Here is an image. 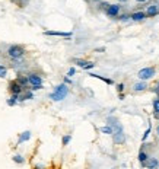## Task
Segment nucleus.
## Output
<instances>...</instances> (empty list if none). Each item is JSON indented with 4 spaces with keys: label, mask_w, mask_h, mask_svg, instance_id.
<instances>
[{
    "label": "nucleus",
    "mask_w": 159,
    "mask_h": 169,
    "mask_svg": "<svg viewBox=\"0 0 159 169\" xmlns=\"http://www.w3.org/2000/svg\"><path fill=\"white\" fill-rule=\"evenodd\" d=\"M44 35H54V37H64V38H70L72 32H60V31H45Z\"/></svg>",
    "instance_id": "12"
},
{
    "label": "nucleus",
    "mask_w": 159,
    "mask_h": 169,
    "mask_svg": "<svg viewBox=\"0 0 159 169\" xmlns=\"http://www.w3.org/2000/svg\"><path fill=\"white\" fill-rule=\"evenodd\" d=\"M117 91L120 93H123V91H124V83H118L117 84Z\"/></svg>",
    "instance_id": "29"
},
{
    "label": "nucleus",
    "mask_w": 159,
    "mask_h": 169,
    "mask_svg": "<svg viewBox=\"0 0 159 169\" xmlns=\"http://www.w3.org/2000/svg\"><path fill=\"white\" fill-rule=\"evenodd\" d=\"M93 67H95V63H93V61H89V63L85 66L83 70H91V69H93Z\"/></svg>",
    "instance_id": "27"
},
{
    "label": "nucleus",
    "mask_w": 159,
    "mask_h": 169,
    "mask_svg": "<svg viewBox=\"0 0 159 169\" xmlns=\"http://www.w3.org/2000/svg\"><path fill=\"white\" fill-rule=\"evenodd\" d=\"M18 83L21 84V86H22V88H26V84L29 83V80H28V77H24V76H21L19 77V79H18L16 80Z\"/></svg>",
    "instance_id": "22"
},
{
    "label": "nucleus",
    "mask_w": 159,
    "mask_h": 169,
    "mask_svg": "<svg viewBox=\"0 0 159 169\" xmlns=\"http://www.w3.org/2000/svg\"><path fill=\"white\" fill-rule=\"evenodd\" d=\"M151 131H152V127H151V124H149V127H148V130H146V131H144V134L142 136V142H143V143H144V142H146V139L149 137V134H151Z\"/></svg>",
    "instance_id": "25"
},
{
    "label": "nucleus",
    "mask_w": 159,
    "mask_h": 169,
    "mask_svg": "<svg viewBox=\"0 0 159 169\" xmlns=\"http://www.w3.org/2000/svg\"><path fill=\"white\" fill-rule=\"evenodd\" d=\"M64 83H66V84H70V83H72L70 77H64Z\"/></svg>",
    "instance_id": "32"
},
{
    "label": "nucleus",
    "mask_w": 159,
    "mask_h": 169,
    "mask_svg": "<svg viewBox=\"0 0 159 169\" xmlns=\"http://www.w3.org/2000/svg\"><path fill=\"white\" fill-rule=\"evenodd\" d=\"M9 86H10L9 89H10V92H12V95H18V96H19L21 93L24 92V88H22L21 84L18 83V82H12V83L9 84Z\"/></svg>",
    "instance_id": "8"
},
{
    "label": "nucleus",
    "mask_w": 159,
    "mask_h": 169,
    "mask_svg": "<svg viewBox=\"0 0 159 169\" xmlns=\"http://www.w3.org/2000/svg\"><path fill=\"white\" fill-rule=\"evenodd\" d=\"M158 169H159V168H158Z\"/></svg>",
    "instance_id": "40"
},
{
    "label": "nucleus",
    "mask_w": 159,
    "mask_h": 169,
    "mask_svg": "<svg viewBox=\"0 0 159 169\" xmlns=\"http://www.w3.org/2000/svg\"><path fill=\"white\" fill-rule=\"evenodd\" d=\"M73 63H75V64H77L79 67L85 69V66H86L89 61H86V60H80V59H75V60H73Z\"/></svg>",
    "instance_id": "21"
},
{
    "label": "nucleus",
    "mask_w": 159,
    "mask_h": 169,
    "mask_svg": "<svg viewBox=\"0 0 159 169\" xmlns=\"http://www.w3.org/2000/svg\"><path fill=\"white\" fill-rule=\"evenodd\" d=\"M143 168H146V169H158L159 168L158 158H152V156H149V159L143 163Z\"/></svg>",
    "instance_id": "6"
},
{
    "label": "nucleus",
    "mask_w": 159,
    "mask_h": 169,
    "mask_svg": "<svg viewBox=\"0 0 159 169\" xmlns=\"http://www.w3.org/2000/svg\"><path fill=\"white\" fill-rule=\"evenodd\" d=\"M89 76L95 77V79H99V80H102V82H105L107 84H114V80H112V79H107V77H102V76H99V75H93V73H91Z\"/></svg>",
    "instance_id": "15"
},
{
    "label": "nucleus",
    "mask_w": 159,
    "mask_h": 169,
    "mask_svg": "<svg viewBox=\"0 0 159 169\" xmlns=\"http://www.w3.org/2000/svg\"><path fill=\"white\" fill-rule=\"evenodd\" d=\"M155 93L159 96V82H158V84H156V88H155Z\"/></svg>",
    "instance_id": "33"
},
{
    "label": "nucleus",
    "mask_w": 159,
    "mask_h": 169,
    "mask_svg": "<svg viewBox=\"0 0 159 169\" xmlns=\"http://www.w3.org/2000/svg\"><path fill=\"white\" fill-rule=\"evenodd\" d=\"M99 131L102 133V134H114V128L112 127H109V126H104V127H101L99 128Z\"/></svg>",
    "instance_id": "16"
},
{
    "label": "nucleus",
    "mask_w": 159,
    "mask_h": 169,
    "mask_svg": "<svg viewBox=\"0 0 159 169\" xmlns=\"http://www.w3.org/2000/svg\"><path fill=\"white\" fill-rule=\"evenodd\" d=\"M75 73H76V69L75 67H70V69H69V72H67V76H73Z\"/></svg>",
    "instance_id": "30"
},
{
    "label": "nucleus",
    "mask_w": 159,
    "mask_h": 169,
    "mask_svg": "<svg viewBox=\"0 0 159 169\" xmlns=\"http://www.w3.org/2000/svg\"><path fill=\"white\" fill-rule=\"evenodd\" d=\"M28 80H29V83L32 84V86H38V84H42L41 76H38V75H34V73L28 76Z\"/></svg>",
    "instance_id": "11"
},
{
    "label": "nucleus",
    "mask_w": 159,
    "mask_h": 169,
    "mask_svg": "<svg viewBox=\"0 0 159 169\" xmlns=\"http://www.w3.org/2000/svg\"><path fill=\"white\" fill-rule=\"evenodd\" d=\"M156 134L159 136V124H158V127H156Z\"/></svg>",
    "instance_id": "39"
},
{
    "label": "nucleus",
    "mask_w": 159,
    "mask_h": 169,
    "mask_svg": "<svg viewBox=\"0 0 159 169\" xmlns=\"http://www.w3.org/2000/svg\"><path fill=\"white\" fill-rule=\"evenodd\" d=\"M18 99H19V96H18V95H12V96L8 99V105L9 107H15V105H16V102H18Z\"/></svg>",
    "instance_id": "19"
},
{
    "label": "nucleus",
    "mask_w": 159,
    "mask_h": 169,
    "mask_svg": "<svg viewBox=\"0 0 159 169\" xmlns=\"http://www.w3.org/2000/svg\"><path fill=\"white\" fill-rule=\"evenodd\" d=\"M13 162H16V163H19V165H22V163L25 162V158H22L21 155H15V156H13Z\"/></svg>",
    "instance_id": "23"
},
{
    "label": "nucleus",
    "mask_w": 159,
    "mask_h": 169,
    "mask_svg": "<svg viewBox=\"0 0 159 169\" xmlns=\"http://www.w3.org/2000/svg\"><path fill=\"white\" fill-rule=\"evenodd\" d=\"M118 99H124V93H120L118 95Z\"/></svg>",
    "instance_id": "35"
},
{
    "label": "nucleus",
    "mask_w": 159,
    "mask_h": 169,
    "mask_svg": "<svg viewBox=\"0 0 159 169\" xmlns=\"http://www.w3.org/2000/svg\"><path fill=\"white\" fill-rule=\"evenodd\" d=\"M137 159H139V162H140V165L143 166V163L149 159V155L144 152V150H140V152H139V156H137Z\"/></svg>",
    "instance_id": "14"
},
{
    "label": "nucleus",
    "mask_w": 159,
    "mask_h": 169,
    "mask_svg": "<svg viewBox=\"0 0 159 169\" xmlns=\"http://www.w3.org/2000/svg\"><path fill=\"white\" fill-rule=\"evenodd\" d=\"M70 140H72V136H70V134H66V136H63V139H61V143H63V146H67V144L70 143Z\"/></svg>",
    "instance_id": "24"
},
{
    "label": "nucleus",
    "mask_w": 159,
    "mask_h": 169,
    "mask_svg": "<svg viewBox=\"0 0 159 169\" xmlns=\"http://www.w3.org/2000/svg\"><path fill=\"white\" fill-rule=\"evenodd\" d=\"M6 75H8V69L5 66H0V77H6Z\"/></svg>",
    "instance_id": "26"
},
{
    "label": "nucleus",
    "mask_w": 159,
    "mask_h": 169,
    "mask_svg": "<svg viewBox=\"0 0 159 169\" xmlns=\"http://www.w3.org/2000/svg\"><path fill=\"white\" fill-rule=\"evenodd\" d=\"M112 142L115 144L126 143V134H124V131H123V130H121V131H115V133L112 134Z\"/></svg>",
    "instance_id": "7"
},
{
    "label": "nucleus",
    "mask_w": 159,
    "mask_h": 169,
    "mask_svg": "<svg viewBox=\"0 0 159 169\" xmlns=\"http://www.w3.org/2000/svg\"><path fill=\"white\" fill-rule=\"evenodd\" d=\"M96 53H102V51H105V48H104V47H101V48H96Z\"/></svg>",
    "instance_id": "34"
},
{
    "label": "nucleus",
    "mask_w": 159,
    "mask_h": 169,
    "mask_svg": "<svg viewBox=\"0 0 159 169\" xmlns=\"http://www.w3.org/2000/svg\"><path fill=\"white\" fill-rule=\"evenodd\" d=\"M34 98V93L32 92H25V93H21L19 95V101H25V99H32Z\"/></svg>",
    "instance_id": "18"
},
{
    "label": "nucleus",
    "mask_w": 159,
    "mask_h": 169,
    "mask_svg": "<svg viewBox=\"0 0 159 169\" xmlns=\"http://www.w3.org/2000/svg\"><path fill=\"white\" fill-rule=\"evenodd\" d=\"M148 18V15H146V12H133L131 15H130V19L131 21H134V22H140V21H143V19H146Z\"/></svg>",
    "instance_id": "10"
},
{
    "label": "nucleus",
    "mask_w": 159,
    "mask_h": 169,
    "mask_svg": "<svg viewBox=\"0 0 159 169\" xmlns=\"http://www.w3.org/2000/svg\"><path fill=\"white\" fill-rule=\"evenodd\" d=\"M8 54H9V57H10V59H13V60L22 59V57H24V54H25V50H24L21 45H12V47H9Z\"/></svg>",
    "instance_id": "3"
},
{
    "label": "nucleus",
    "mask_w": 159,
    "mask_h": 169,
    "mask_svg": "<svg viewBox=\"0 0 159 169\" xmlns=\"http://www.w3.org/2000/svg\"><path fill=\"white\" fill-rule=\"evenodd\" d=\"M35 169H44V166H41V165H35Z\"/></svg>",
    "instance_id": "36"
},
{
    "label": "nucleus",
    "mask_w": 159,
    "mask_h": 169,
    "mask_svg": "<svg viewBox=\"0 0 159 169\" xmlns=\"http://www.w3.org/2000/svg\"><path fill=\"white\" fill-rule=\"evenodd\" d=\"M146 88H148V83L143 82V80H140V82H137V83L133 84L134 92H143V91H146Z\"/></svg>",
    "instance_id": "13"
},
{
    "label": "nucleus",
    "mask_w": 159,
    "mask_h": 169,
    "mask_svg": "<svg viewBox=\"0 0 159 169\" xmlns=\"http://www.w3.org/2000/svg\"><path fill=\"white\" fill-rule=\"evenodd\" d=\"M107 126L112 127V128H114V133H115V131H121V130H123V126L120 124L118 118H115V117H108V118H107Z\"/></svg>",
    "instance_id": "5"
},
{
    "label": "nucleus",
    "mask_w": 159,
    "mask_h": 169,
    "mask_svg": "<svg viewBox=\"0 0 159 169\" xmlns=\"http://www.w3.org/2000/svg\"><path fill=\"white\" fill-rule=\"evenodd\" d=\"M137 3H144V2H148V0H136Z\"/></svg>",
    "instance_id": "38"
},
{
    "label": "nucleus",
    "mask_w": 159,
    "mask_h": 169,
    "mask_svg": "<svg viewBox=\"0 0 159 169\" xmlns=\"http://www.w3.org/2000/svg\"><path fill=\"white\" fill-rule=\"evenodd\" d=\"M31 139V131H24L22 134H21V137H19V142L18 143H24V142H28Z\"/></svg>",
    "instance_id": "17"
},
{
    "label": "nucleus",
    "mask_w": 159,
    "mask_h": 169,
    "mask_svg": "<svg viewBox=\"0 0 159 169\" xmlns=\"http://www.w3.org/2000/svg\"><path fill=\"white\" fill-rule=\"evenodd\" d=\"M120 10H121V6H120L118 3H115V5H109L108 8H107V10H105V13H107L109 18H115V16H118Z\"/></svg>",
    "instance_id": "4"
},
{
    "label": "nucleus",
    "mask_w": 159,
    "mask_h": 169,
    "mask_svg": "<svg viewBox=\"0 0 159 169\" xmlns=\"http://www.w3.org/2000/svg\"><path fill=\"white\" fill-rule=\"evenodd\" d=\"M146 15H148V18H153V16H156V15H159V5H151V6H148Z\"/></svg>",
    "instance_id": "9"
},
{
    "label": "nucleus",
    "mask_w": 159,
    "mask_h": 169,
    "mask_svg": "<svg viewBox=\"0 0 159 169\" xmlns=\"http://www.w3.org/2000/svg\"><path fill=\"white\" fill-rule=\"evenodd\" d=\"M118 3H127V2H128V0H117Z\"/></svg>",
    "instance_id": "37"
},
{
    "label": "nucleus",
    "mask_w": 159,
    "mask_h": 169,
    "mask_svg": "<svg viewBox=\"0 0 159 169\" xmlns=\"http://www.w3.org/2000/svg\"><path fill=\"white\" fill-rule=\"evenodd\" d=\"M41 89H44L42 84H38V86H32V88H31V91H41Z\"/></svg>",
    "instance_id": "31"
},
{
    "label": "nucleus",
    "mask_w": 159,
    "mask_h": 169,
    "mask_svg": "<svg viewBox=\"0 0 159 169\" xmlns=\"http://www.w3.org/2000/svg\"><path fill=\"white\" fill-rule=\"evenodd\" d=\"M152 105H153V114H159V96L153 99Z\"/></svg>",
    "instance_id": "20"
},
{
    "label": "nucleus",
    "mask_w": 159,
    "mask_h": 169,
    "mask_svg": "<svg viewBox=\"0 0 159 169\" xmlns=\"http://www.w3.org/2000/svg\"><path fill=\"white\" fill-rule=\"evenodd\" d=\"M118 19H120L121 22H126V21H128V19H130V16H128V15H126V13H124V15H121V16L118 18Z\"/></svg>",
    "instance_id": "28"
},
{
    "label": "nucleus",
    "mask_w": 159,
    "mask_h": 169,
    "mask_svg": "<svg viewBox=\"0 0 159 169\" xmlns=\"http://www.w3.org/2000/svg\"><path fill=\"white\" fill-rule=\"evenodd\" d=\"M67 93H69V88H67L66 83H61L59 86H56V89L53 91V93L50 95V98L53 101L59 102V101H63L64 98L67 96Z\"/></svg>",
    "instance_id": "1"
},
{
    "label": "nucleus",
    "mask_w": 159,
    "mask_h": 169,
    "mask_svg": "<svg viewBox=\"0 0 159 169\" xmlns=\"http://www.w3.org/2000/svg\"><path fill=\"white\" fill-rule=\"evenodd\" d=\"M155 73H156L155 67H143L142 70H139L137 77L140 80H143V82H146V80H149V79H152V77L155 76Z\"/></svg>",
    "instance_id": "2"
}]
</instances>
